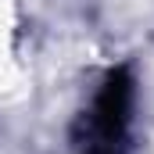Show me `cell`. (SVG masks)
I'll return each instance as SVG.
<instances>
[{"label": "cell", "instance_id": "cell-1", "mask_svg": "<svg viewBox=\"0 0 154 154\" xmlns=\"http://www.w3.org/2000/svg\"><path fill=\"white\" fill-rule=\"evenodd\" d=\"M129 100H133V79L125 68H111L93 111L86 122V154H122L125 129H129Z\"/></svg>", "mask_w": 154, "mask_h": 154}]
</instances>
